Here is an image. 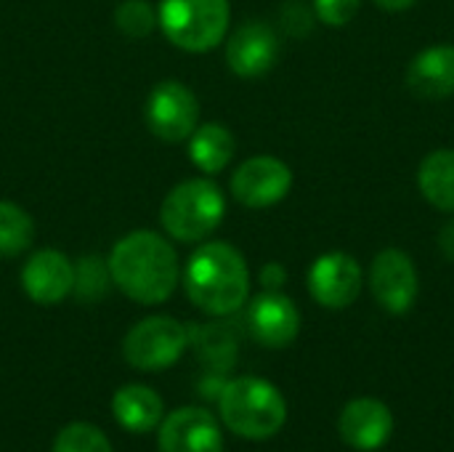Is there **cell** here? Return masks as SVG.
I'll use <instances>...</instances> for the list:
<instances>
[{
    "label": "cell",
    "instance_id": "obj_15",
    "mask_svg": "<svg viewBox=\"0 0 454 452\" xmlns=\"http://www.w3.org/2000/svg\"><path fill=\"white\" fill-rule=\"evenodd\" d=\"M340 437L356 450H378L388 442L394 432L391 410L372 397H359L348 402L340 413Z\"/></svg>",
    "mask_w": 454,
    "mask_h": 452
},
{
    "label": "cell",
    "instance_id": "obj_27",
    "mask_svg": "<svg viewBox=\"0 0 454 452\" xmlns=\"http://www.w3.org/2000/svg\"><path fill=\"white\" fill-rule=\"evenodd\" d=\"M378 8H383V11H391V13H399V11H407V8H412L418 0H372Z\"/></svg>",
    "mask_w": 454,
    "mask_h": 452
},
{
    "label": "cell",
    "instance_id": "obj_10",
    "mask_svg": "<svg viewBox=\"0 0 454 452\" xmlns=\"http://www.w3.org/2000/svg\"><path fill=\"white\" fill-rule=\"evenodd\" d=\"M362 266L354 256L333 250L322 253L309 269V293L325 309H346L362 293Z\"/></svg>",
    "mask_w": 454,
    "mask_h": 452
},
{
    "label": "cell",
    "instance_id": "obj_19",
    "mask_svg": "<svg viewBox=\"0 0 454 452\" xmlns=\"http://www.w3.org/2000/svg\"><path fill=\"white\" fill-rule=\"evenodd\" d=\"M418 186L436 210L454 213V149H436L420 163Z\"/></svg>",
    "mask_w": 454,
    "mask_h": 452
},
{
    "label": "cell",
    "instance_id": "obj_22",
    "mask_svg": "<svg viewBox=\"0 0 454 452\" xmlns=\"http://www.w3.org/2000/svg\"><path fill=\"white\" fill-rule=\"evenodd\" d=\"M109 282H112L109 266L98 256H88L74 266V288H72V293L80 301H98L106 293Z\"/></svg>",
    "mask_w": 454,
    "mask_h": 452
},
{
    "label": "cell",
    "instance_id": "obj_18",
    "mask_svg": "<svg viewBox=\"0 0 454 452\" xmlns=\"http://www.w3.org/2000/svg\"><path fill=\"white\" fill-rule=\"evenodd\" d=\"M237 152V141L231 131L221 123H205L197 125L194 133L189 136V160L202 170V173H221L229 168L231 157Z\"/></svg>",
    "mask_w": 454,
    "mask_h": 452
},
{
    "label": "cell",
    "instance_id": "obj_2",
    "mask_svg": "<svg viewBox=\"0 0 454 452\" xmlns=\"http://www.w3.org/2000/svg\"><path fill=\"white\" fill-rule=\"evenodd\" d=\"M184 288L189 301L205 314H234L245 306L250 296L247 261L229 242H205L186 261Z\"/></svg>",
    "mask_w": 454,
    "mask_h": 452
},
{
    "label": "cell",
    "instance_id": "obj_16",
    "mask_svg": "<svg viewBox=\"0 0 454 452\" xmlns=\"http://www.w3.org/2000/svg\"><path fill=\"white\" fill-rule=\"evenodd\" d=\"M407 85L423 99H447L454 93V45L436 43L423 48L407 67Z\"/></svg>",
    "mask_w": 454,
    "mask_h": 452
},
{
    "label": "cell",
    "instance_id": "obj_6",
    "mask_svg": "<svg viewBox=\"0 0 454 452\" xmlns=\"http://www.w3.org/2000/svg\"><path fill=\"white\" fill-rule=\"evenodd\" d=\"M189 346V328L173 317L157 314L133 325L122 341V357L136 370H165L176 365Z\"/></svg>",
    "mask_w": 454,
    "mask_h": 452
},
{
    "label": "cell",
    "instance_id": "obj_7",
    "mask_svg": "<svg viewBox=\"0 0 454 452\" xmlns=\"http://www.w3.org/2000/svg\"><path fill=\"white\" fill-rule=\"evenodd\" d=\"M144 115L149 131L157 139L178 144L194 133L200 120V101L192 93V88H186L184 83L162 80L152 88Z\"/></svg>",
    "mask_w": 454,
    "mask_h": 452
},
{
    "label": "cell",
    "instance_id": "obj_21",
    "mask_svg": "<svg viewBox=\"0 0 454 452\" xmlns=\"http://www.w3.org/2000/svg\"><path fill=\"white\" fill-rule=\"evenodd\" d=\"M53 452H112V445L93 424H69L59 432Z\"/></svg>",
    "mask_w": 454,
    "mask_h": 452
},
{
    "label": "cell",
    "instance_id": "obj_1",
    "mask_svg": "<svg viewBox=\"0 0 454 452\" xmlns=\"http://www.w3.org/2000/svg\"><path fill=\"white\" fill-rule=\"evenodd\" d=\"M112 282L136 304H165L181 277L176 248L157 232L138 229L125 234L109 253Z\"/></svg>",
    "mask_w": 454,
    "mask_h": 452
},
{
    "label": "cell",
    "instance_id": "obj_13",
    "mask_svg": "<svg viewBox=\"0 0 454 452\" xmlns=\"http://www.w3.org/2000/svg\"><path fill=\"white\" fill-rule=\"evenodd\" d=\"M279 59L277 32L263 21H245L226 40V64L239 77H261Z\"/></svg>",
    "mask_w": 454,
    "mask_h": 452
},
{
    "label": "cell",
    "instance_id": "obj_4",
    "mask_svg": "<svg viewBox=\"0 0 454 452\" xmlns=\"http://www.w3.org/2000/svg\"><path fill=\"white\" fill-rule=\"evenodd\" d=\"M226 216V197L210 178H189L168 192L160 208L165 232L178 242H202Z\"/></svg>",
    "mask_w": 454,
    "mask_h": 452
},
{
    "label": "cell",
    "instance_id": "obj_9",
    "mask_svg": "<svg viewBox=\"0 0 454 452\" xmlns=\"http://www.w3.org/2000/svg\"><path fill=\"white\" fill-rule=\"evenodd\" d=\"M293 186V170L287 163L271 155L245 160L231 176V194L245 208H271L287 197Z\"/></svg>",
    "mask_w": 454,
    "mask_h": 452
},
{
    "label": "cell",
    "instance_id": "obj_25",
    "mask_svg": "<svg viewBox=\"0 0 454 452\" xmlns=\"http://www.w3.org/2000/svg\"><path fill=\"white\" fill-rule=\"evenodd\" d=\"M285 280H287V272H285L282 264H266L261 269V285L266 290H279L285 285Z\"/></svg>",
    "mask_w": 454,
    "mask_h": 452
},
{
    "label": "cell",
    "instance_id": "obj_24",
    "mask_svg": "<svg viewBox=\"0 0 454 452\" xmlns=\"http://www.w3.org/2000/svg\"><path fill=\"white\" fill-rule=\"evenodd\" d=\"M362 8V0H314V13L327 27H346Z\"/></svg>",
    "mask_w": 454,
    "mask_h": 452
},
{
    "label": "cell",
    "instance_id": "obj_14",
    "mask_svg": "<svg viewBox=\"0 0 454 452\" xmlns=\"http://www.w3.org/2000/svg\"><path fill=\"white\" fill-rule=\"evenodd\" d=\"M21 288L24 293L43 306H53L64 301L74 288V266L72 261L53 248H43L32 253L21 266Z\"/></svg>",
    "mask_w": 454,
    "mask_h": 452
},
{
    "label": "cell",
    "instance_id": "obj_20",
    "mask_svg": "<svg viewBox=\"0 0 454 452\" xmlns=\"http://www.w3.org/2000/svg\"><path fill=\"white\" fill-rule=\"evenodd\" d=\"M35 242V221L16 202H0V256L13 258Z\"/></svg>",
    "mask_w": 454,
    "mask_h": 452
},
{
    "label": "cell",
    "instance_id": "obj_8",
    "mask_svg": "<svg viewBox=\"0 0 454 452\" xmlns=\"http://www.w3.org/2000/svg\"><path fill=\"white\" fill-rule=\"evenodd\" d=\"M370 290L388 314H407L420 290L415 261L399 248L380 250L370 266Z\"/></svg>",
    "mask_w": 454,
    "mask_h": 452
},
{
    "label": "cell",
    "instance_id": "obj_23",
    "mask_svg": "<svg viewBox=\"0 0 454 452\" xmlns=\"http://www.w3.org/2000/svg\"><path fill=\"white\" fill-rule=\"evenodd\" d=\"M114 24L128 37H146L157 27V11L149 0H122L114 11Z\"/></svg>",
    "mask_w": 454,
    "mask_h": 452
},
{
    "label": "cell",
    "instance_id": "obj_26",
    "mask_svg": "<svg viewBox=\"0 0 454 452\" xmlns=\"http://www.w3.org/2000/svg\"><path fill=\"white\" fill-rule=\"evenodd\" d=\"M436 242H439V250L444 253V258H447V261H454V218H450V221L439 229Z\"/></svg>",
    "mask_w": 454,
    "mask_h": 452
},
{
    "label": "cell",
    "instance_id": "obj_3",
    "mask_svg": "<svg viewBox=\"0 0 454 452\" xmlns=\"http://www.w3.org/2000/svg\"><path fill=\"white\" fill-rule=\"evenodd\" d=\"M218 413L229 432L253 442L271 440L282 432L287 421V405L282 392L255 376L226 381L218 394Z\"/></svg>",
    "mask_w": 454,
    "mask_h": 452
},
{
    "label": "cell",
    "instance_id": "obj_5",
    "mask_svg": "<svg viewBox=\"0 0 454 452\" xmlns=\"http://www.w3.org/2000/svg\"><path fill=\"white\" fill-rule=\"evenodd\" d=\"M231 21L229 0H162L157 24L186 53H207L223 43Z\"/></svg>",
    "mask_w": 454,
    "mask_h": 452
},
{
    "label": "cell",
    "instance_id": "obj_11",
    "mask_svg": "<svg viewBox=\"0 0 454 452\" xmlns=\"http://www.w3.org/2000/svg\"><path fill=\"white\" fill-rule=\"evenodd\" d=\"M160 452H223L218 421L202 408H178L160 424Z\"/></svg>",
    "mask_w": 454,
    "mask_h": 452
},
{
    "label": "cell",
    "instance_id": "obj_12",
    "mask_svg": "<svg viewBox=\"0 0 454 452\" xmlns=\"http://www.w3.org/2000/svg\"><path fill=\"white\" fill-rule=\"evenodd\" d=\"M247 328L253 338L269 349H285L298 338L301 312L279 290H263L247 306Z\"/></svg>",
    "mask_w": 454,
    "mask_h": 452
},
{
    "label": "cell",
    "instance_id": "obj_17",
    "mask_svg": "<svg viewBox=\"0 0 454 452\" xmlns=\"http://www.w3.org/2000/svg\"><path fill=\"white\" fill-rule=\"evenodd\" d=\"M112 413L125 432L146 434L162 424L165 405L154 389H149L144 384H128V386L117 389V394L112 397Z\"/></svg>",
    "mask_w": 454,
    "mask_h": 452
}]
</instances>
